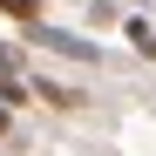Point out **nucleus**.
Returning <instances> with one entry per match:
<instances>
[{
  "instance_id": "f257e3e1",
  "label": "nucleus",
  "mask_w": 156,
  "mask_h": 156,
  "mask_svg": "<svg viewBox=\"0 0 156 156\" xmlns=\"http://www.w3.org/2000/svg\"><path fill=\"white\" fill-rule=\"evenodd\" d=\"M34 41H41V48H55V55H75V61H102V48L82 41V34H68V27H34Z\"/></svg>"
},
{
  "instance_id": "f03ea898",
  "label": "nucleus",
  "mask_w": 156,
  "mask_h": 156,
  "mask_svg": "<svg viewBox=\"0 0 156 156\" xmlns=\"http://www.w3.org/2000/svg\"><path fill=\"white\" fill-rule=\"evenodd\" d=\"M34 95H48L55 109H75V102H82V95H75V88H61V82H34Z\"/></svg>"
},
{
  "instance_id": "7ed1b4c3",
  "label": "nucleus",
  "mask_w": 156,
  "mask_h": 156,
  "mask_svg": "<svg viewBox=\"0 0 156 156\" xmlns=\"http://www.w3.org/2000/svg\"><path fill=\"white\" fill-rule=\"evenodd\" d=\"M129 41H136V48H143V55L156 61V27H149V20H129Z\"/></svg>"
},
{
  "instance_id": "20e7f679",
  "label": "nucleus",
  "mask_w": 156,
  "mask_h": 156,
  "mask_svg": "<svg viewBox=\"0 0 156 156\" xmlns=\"http://www.w3.org/2000/svg\"><path fill=\"white\" fill-rule=\"evenodd\" d=\"M0 7H7L14 20H34V14H41V0H0Z\"/></svg>"
},
{
  "instance_id": "39448f33",
  "label": "nucleus",
  "mask_w": 156,
  "mask_h": 156,
  "mask_svg": "<svg viewBox=\"0 0 156 156\" xmlns=\"http://www.w3.org/2000/svg\"><path fill=\"white\" fill-rule=\"evenodd\" d=\"M7 129H14V109H0V136H7Z\"/></svg>"
}]
</instances>
